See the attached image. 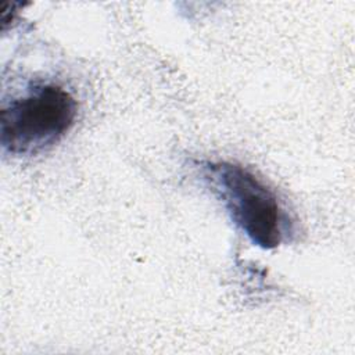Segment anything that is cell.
Wrapping results in <instances>:
<instances>
[{
    "label": "cell",
    "mask_w": 355,
    "mask_h": 355,
    "mask_svg": "<svg viewBox=\"0 0 355 355\" xmlns=\"http://www.w3.org/2000/svg\"><path fill=\"white\" fill-rule=\"evenodd\" d=\"M201 179L222 201L232 222L262 250L277 248L293 223L276 193L250 169L229 161H196Z\"/></svg>",
    "instance_id": "6da1fadb"
},
{
    "label": "cell",
    "mask_w": 355,
    "mask_h": 355,
    "mask_svg": "<svg viewBox=\"0 0 355 355\" xmlns=\"http://www.w3.org/2000/svg\"><path fill=\"white\" fill-rule=\"evenodd\" d=\"M78 103L62 86L35 83L0 111L4 154L32 157L53 148L73 126Z\"/></svg>",
    "instance_id": "7a4b0ae2"
}]
</instances>
